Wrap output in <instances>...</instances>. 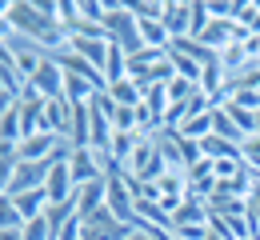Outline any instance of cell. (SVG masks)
<instances>
[{"instance_id": "cell-1", "label": "cell", "mask_w": 260, "mask_h": 240, "mask_svg": "<svg viewBox=\"0 0 260 240\" xmlns=\"http://www.w3.org/2000/svg\"><path fill=\"white\" fill-rule=\"evenodd\" d=\"M104 32L112 44H120L124 52H140L144 48V40H140V24H136V16H132L128 4H120V0H108V16H104Z\"/></svg>"}, {"instance_id": "cell-2", "label": "cell", "mask_w": 260, "mask_h": 240, "mask_svg": "<svg viewBox=\"0 0 260 240\" xmlns=\"http://www.w3.org/2000/svg\"><path fill=\"white\" fill-rule=\"evenodd\" d=\"M104 208H108L116 220H124V224L136 220V196H132L128 176H124L120 168H108V172H104Z\"/></svg>"}, {"instance_id": "cell-3", "label": "cell", "mask_w": 260, "mask_h": 240, "mask_svg": "<svg viewBox=\"0 0 260 240\" xmlns=\"http://www.w3.org/2000/svg\"><path fill=\"white\" fill-rule=\"evenodd\" d=\"M64 80H68V76H64V68H60V60H56V52H44L36 76H32V80H24V84H32L44 100H60V96H64Z\"/></svg>"}, {"instance_id": "cell-4", "label": "cell", "mask_w": 260, "mask_h": 240, "mask_svg": "<svg viewBox=\"0 0 260 240\" xmlns=\"http://www.w3.org/2000/svg\"><path fill=\"white\" fill-rule=\"evenodd\" d=\"M128 232H132V224L116 220L108 208H100L96 216L80 220V240H128Z\"/></svg>"}, {"instance_id": "cell-5", "label": "cell", "mask_w": 260, "mask_h": 240, "mask_svg": "<svg viewBox=\"0 0 260 240\" xmlns=\"http://www.w3.org/2000/svg\"><path fill=\"white\" fill-rule=\"evenodd\" d=\"M68 176H72V188H84V184L104 176V164L96 160L92 148H72L68 152Z\"/></svg>"}, {"instance_id": "cell-6", "label": "cell", "mask_w": 260, "mask_h": 240, "mask_svg": "<svg viewBox=\"0 0 260 240\" xmlns=\"http://www.w3.org/2000/svg\"><path fill=\"white\" fill-rule=\"evenodd\" d=\"M60 144L64 140L52 136V132H32V136H24L16 144V160H48V156H56Z\"/></svg>"}, {"instance_id": "cell-7", "label": "cell", "mask_w": 260, "mask_h": 240, "mask_svg": "<svg viewBox=\"0 0 260 240\" xmlns=\"http://www.w3.org/2000/svg\"><path fill=\"white\" fill-rule=\"evenodd\" d=\"M164 28H168L172 40L192 36V4L188 0H168L164 4Z\"/></svg>"}, {"instance_id": "cell-8", "label": "cell", "mask_w": 260, "mask_h": 240, "mask_svg": "<svg viewBox=\"0 0 260 240\" xmlns=\"http://www.w3.org/2000/svg\"><path fill=\"white\" fill-rule=\"evenodd\" d=\"M64 48H68V52H76V56H84L92 68L104 72V60H108V40H100V36H68Z\"/></svg>"}, {"instance_id": "cell-9", "label": "cell", "mask_w": 260, "mask_h": 240, "mask_svg": "<svg viewBox=\"0 0 260 240\" xmlns=\"http://www.w3.org/2000/svg\"><path fill=\"white\" fill-rule=\"evenodd\" d=\"M44 192H48V204H68L72 200V176H68V160H56L48 180H44Z\"/></svg>"}, {"instance_id": "cell-10", "label": "cell", "mask_w": 260, "mask_h": 240, "mask_svg": "<svg viewBox=\"0 0 260 240\" xmlns=\"http://www.w3.org/2000/svg\"><path fill=\"white\" fill-rule=\"evenodd\" d=\"M44 132L68 140V132H72V104L64 96L60 100H48V108H44Z\"/></svg>"}, {"instance_id": "cell-11", "label": "cell", "mask_w": 260, "mask_h": 240, "mask_svg": "<svg viewBox=\"0 0 260 240\" xmlns=\"http://www.w3.org/2000/svg\"><path fill=\"white\" fill-rule=\"evenodd\" d=\"M100 208H104V176L92 180V184H84V188H76V216L80 220L96 216Z\"/></svg>"}, {"instance_id": "cell-12", "label": "cell", "mask_w": 260, "mask_h": 240, "mask_svg": "<svg viewBox=\"0 0 260 240\" xmlns=\"http://www.w3.org/2000/svg\"><path fill=\"white\" fill-rule=\"evenodd\" d=\"M172 52H180V56L196 60L200 68H208V64H216V60H220V52H212L208 44H200V40H192V36H184V40H172Z\"/></svg>"}, {"instance_id": "cell-13", "label": "cell", "mask_w": 260, "mask_h": 240, "mask_svg": "<svg viewBox=\"0 0 260 240\" xmlns=\"http://www.w3.org/2000/svg\"><path fill=\"white\" fill-rule=\"evenodd\" d=\"M40 60H44V52H40V48H32L28 40L12 52V68H16V76H20V80H32L36 68H40Z\"/></svg>"}, {"instance_id": "cell-14", "label": "cell", "mask_w": 260, "mask_h": 240, "mask_svg": "<svg viewBox=\"0 0 260 240\" xmlns=\"http://www.w3.org/2000/svg\"><path fill=\"white\" fill-rule=\"evenodd\" d=\"M12 204H16V212H20L24 220H32V216H44V208H48V192H44V188L16 192V196H12Z\"/></svg>"}, {"instance_id": "cell-15", "label": "cell", "mask_w": 260, "mask_h": 240, "mask_svg": "<svg viewBox=\"0 0 260 240\" xmlns=\"http://www.w3.org/2000/svg\"><path fill=\"white\" fill-rule=\"evenodd\" d=\"M176 224H208V208H204V200L184 196V204L172 212V228H176Z\"/></svg>"}, {"instance_id": "cell-16", "label": "cell", "mask_w": 260, "mask_h": 240, "mask_svg": "<svg viewBox=\"0 0 260 240\" xmlns=\"http://www.w3.org/2000/svg\"><path fill=\"white\" fill-rule=\"evenodd\" d=\"M128 76V52L120 48V44H112L108 40V60H104V80L108 84H116V80H124Z\"/></svg>"}, {"instance_id": "cell-17", "label": "cell", "mask_w": 260, "mask_h": 240, "mask_svg": "<svg viewBox=\"0 0 260 240\" xmlns=\"http://www.w3.org/2000/svg\"><path fill=\"white\" fill-rule=\"evenodd\" d=\"M108 96L120 104V108H136V104L144 100L140 84H136V80H128V76H124V80H116V84H108Z\"/></svg>"}, {"instance_id": "cell-18", "label": "cell", "mask_w": 260, "mask_h": 240, "mask_svg": "<svg viewBox=\"0 0 260 240\" xmlns=\"http://www.w3.org/2000/svg\"><path fill=\"white\" fill-rule=\"evenodd\" d=\"M200 152L208 156V160H228V156H240V144H232V140H224V136H204L200 140Z\"/></svg>"}, {"instance_id": "cell-19", "label": "cell", "mask_w": 260, "mask_h": 240, "mask_svg": "<svg viewBox=\"0 0 260 240\" xmlns=\"http://www.w3.org/2000/svg\"><path fill=\"white\" fill-rule=\"evenodd\" d=\"M212 112H216V108H212ZM212 112H204V116H188V120H184V124H180L176 132L200 144V140H204V136H212Z\"/></svg>"}, {"instance_id": "cell-20", "label": "cell", "mask_w": 260, "mask_h": 240, "mask_svg": "<svg viewBox=\"0 0 260 240\" xmlns=\"http://www.w3.org/2000/svg\"><path fill=\"white\" fill-rule=\"evenodd\" d=\"M0 140H8V144H20L24 140V124H20V108L16 104L0 116Z\"/></svg>"}, {"instance_id": "cell-21", "label": "cell", "mask_w": 260, "mask_h": 240, "mask_svg": "<svg viewBox=\"0 0 260 240\" xmlns=\"http://www.w3.org/2000/svg\"><path fill=\"white\" fill-rule=\"evenodd\" d=\"M220 108L228 112V120H232V124L244 132V140L256 136V112H248V108H240V104H220Z\"/></svg>"}, {"instance_id": "cell-22", "label": "cell", "mask_w": 260, "mask_h": 240, "mask_svg": "<svg viewBox=\"0 0 260 240\" xmlns=\"http://www.w3.org/2000/svg\"><path fill=\"white\" fill-rule=\"evenodd\" d=\"M212 132H216V136H224V140H232V144H244V132L228 120L224 108H216V112H212Z\"/></svg>"}, {"instance_id": "cell-23", "label": "cell", "mask_w": 260, "mask_h": 240, "mask_svg": "<svg viewBox=\"0 0 260 240\" xmlns=\"http://www.w3.org/2000/svg\"><path fill=\"white\" fill-rule=\"evenodd\" d=\"M168 60H172V72H176V76H184V80H192V84H200V64H196V60H188V56H180V52H172V48H168Z\"/></svg>"}, {"instance_id": "cell-24", "label": "cell", "mask_w": 260, "mask_h": 240, "mask_svg": "<svg viewBox=\"0 0 260 240\" xmlns=\"http://www.w3.org/2000/svg\"><path fill=\"white\" fill-rule=\"evenodd\" d=\"M4 228H24V216L16 212L12 196H0V232H4Z\"/></svg>"}, {"instance_id": "cell-25", "label": "cell", "mask_w": 260, "mask_h": 240, "mask_svg": "<svg viewBox=\"0 0 260 240\" xmlns=\"http://www.w3.org/2000/svg\"><path fill=\"white\" fill-rule=\"evenodd\" d=\"M128 8L136 20H164V4H156V0H132Z\"/></svg>"}, {"instance_id": "cell-26", "label": "cell", "mask_w": 260, "mask_h": 240, "mask_svg": "<svg viewBox=\"0 0 260 240\" xmlns=\"http://www.w3.org/2000/svg\"><path fill=\"white\" fill-rule=\"evenodd\" d=\"M24 240H52V228H48V220H44V216H32V220H24Z\"/></svg>"}, {"instance_id": "cell-27", "label": "cell", "mask_w": 260, "mask_h": 240, "mask_svg": "<svg viewBox=\"0 0 260 240\" xmlns=\"http://www.w3.org/2000/svg\"><path fill=\"white\" fill-rule=\"evenodd\" d=\"M208 24H212V16H208V4H204V0H192V36H200Z\"/></svg>"}, {"instance_id": "cell-28", "label": "cell", "mask_w": 260, "mask_h": 240, "mask_svg": "<svg viewBox=\"0 0 260 240\" xmlns=\"http://www.w3.org/2000/svg\"><path fill=\"white\" fill-rule=\"evenodd\" d=\"M172 236H176V240H204V236H208V224H176Z\"/></svg>"}, {"instance_id": "cell-29", "label": "cell", "mask_w": 260, "mask_h": 240, "mask_svg": "<svg viewBox=\"0 0 260 240\" xmlns=\"http://www.w3.org/2000/svg\"><path fill=\"white\" fill-rule=\"evenodd\" d=\"M12 172H16V156H4V160H0V196H8Z\"/></svg>"}, {"instance_id": "cell-30", "label": "cell", "mask_w": 260, "mask_h": 240, "mask_svg": "<svg viewBox=\"0 0 260 240\" xmlns=\"http://www.w3.org/2000/svg\"><path fill=\"white\" fill-rule=\"evenodd\" d=\"M12 104H16V96H12V92H0V116H4Z\"/></svg>"}, {"instance_id": "cell-31", "label": "cell", "mask_w": 260, "mask_h": 240, "mask_svg": "<svg viewBox=\"0 0 260 240\" xmlns=\"http://www.w3.org/2000/svg\"><path fill=\"white\" fill-rule=\"evenodd\" d=\"M0 240H24V228H4Z\"/></svg>"}, {"instance_id": "cell-32", "label": "cell", "mask_w": 260, "mask_h": 240, "mask_svg": "<svg viewBox=\"0 0 260 240\" xmlns=\"http://www.w3.org/2000/svg\"><path fill=\"white\" fill-rule=\"evenodd\" d=\"M128 240H156V236H152V232H144V228H132Z\"/></svg>"}, {"instance_id": "cell-33", "label": "cell", "mask_w": 260, "mask_h": 240, "mask_svg": "<svg viewBox=\"0 0 260 240\" xmlns=\"http://www.w3.org/2000/svg\"><path fill=\"white\" fill-rule=\"evenodd\" d=\"M204 240H224V236H216V232H212V228H208V236H204Z\"/></svg>"}]
</instances>
